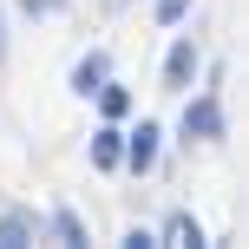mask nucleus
Segmentation results:
<instances>
[{
	"label": "nucleus",
	"mask_w": 249,
	"mask_h": 249,
	"mask_svg": "<svg viewBox=\"0 0 249 249\" xmlns=\"http://www.w3.org/2000/svg\"><path fill=\"white\" fill-rule=\"evenodd\" d=\"M177 131H184V144H216V138H223V105H216L210 92H203V99H190Z\"/></svg>",
	"instance_id": "obj_1"
},
{
	"label": "nucleus",
	"mask_w": 249,
	"mask_h": 249,
	"mask_svg": "<svg viewBox=\"0 0 249 249\" xmlns=\"http://www.w3.org/2000/svg\"><path fill=\"white\" fill-rule=\"evenodd\" d=\"M158 138H164L158 124H151V118H138V131H124V158H118V164H124V171H138V177H144L151 164H158Z\"/></svg>",
	"instance_id": "obj_2"
},
{
	"label": "nucleus",
	"mask_w": 249,
	"mask_h": 249,
	"mask_svg": "<svg viewBox=\"0 0 249 249\" xmlns=\"http://www.w3.org/2000/svg\"><path fill=\"white\" fill-rule=\"evenodd\" d=\"M197 66H203V53L190 46V39H177V46H171V59H164V86H171V92H190Z\"/></svg>",
	"instance_id": "obj_3"
},
{
	"label": "nucleus",
	"mask_w": 249,
	"mask_h": 249,
	"mask_svg": "<svg viewBox=\"0 0 249 249\" xmlns=\"http://www.w3.org/2000/svg\"><path fill=\"white\" fill-rule=\"evenodd\" d=\"M105 79H112V59H105V53H86V59L72 66V92H79V99H92Z\"/></svg>",
	"instance_id": "obj_4"
},
{
	"label": "nucleus",
	"mask_w": 249,
	"mask_h": 249,
	"mask_svg": "<svg viewBox=\"0 0 249 249\" xmlns=\"http://www.w3.org/2000/svg\"><path fill=\"white\" fill-rule=\"evenodd\" d=\"M118 158H124V131L118 124H99V131H92V164H99V171H118Z\"/></svg>",
	"instance_id": "obj_5"
},
{
	"label": "nucleus",
	"mask_w": 249,
	"mask_h": 249,
	"mask_svg": "<svg viewBox=\"0 0 249 249\" xmlns=\"http://www.w3.org/2000/svg\"><path fill=\"white\" fill-rule=\"evenodd\" d=\"M33 210H7V216H0V249H26V243H33Z\"/></svg>",
	"instance_id": "obj_6"
},
{
	"label": "nucleus",
	"mask_w": 249,
	"mask_h": 249,
	"mask_svg": "<svg viewBox=\"0 0 249 249\" xmlns=\"http://www.w3.org/2000/svg\"><path fill=\"white\" fill-rule=\"evenodd\" d=\"M164 243H171V249H203V230H197V216H184V210H177L171 223H164Z\"/></svg>",
	"instance_id": "obj_7"
},
{
	"label": "nucleus",
	"mask_w": 249,
	"mask_h": 249,
	"mask_svg": "<svg viewBox=\"0 0 249 249\" xmlns=\"http://www.w3.org/2000/svg\"><path fill=\"white\" fill-rule=\"evenodd\" d=\"M53 236H59L66 249H86V223H79V210L59 203V210H53Z\"/></svg>",
	"instance_id": "obj_8"
},
{
	"label": "nucleus",
	"mask_w": 249,
	"mask_h": 249,
	"mask_svg": "<svg viewBox=\"0 0 249 249\" xmlns=\"http://www.w3.org/2000/svg\"><path fill=\"white\" fill-rule=\"evenodd\" d=\"M92 99H99V112H105V118H124V112H131V92H124V86H112V79H105Z\"/></svg>",
	"instance_id": "obj_9"
},
{
	"label": "nucleus",
	"mask_w": 249,
	"mask_h": 249,
	"mask_svg": "<svg viewBox=\"0 0 249 249\" xmlns=\"http://www.w3.org/2000/svg\"><path fill=\"white\" fill-rule=\"evenodd\" d=\"M184 13H190V0H158V20H164V26H177Z\"/></svg>",
	"instance_id": "obj_10"
},
{
	"label": "nucleus",
	"mask_w": 249,
	"mask_h": 249,
	"mask_svg": "<svg viewBox=\"0 0 249 249\" xmlns=\"http://www.w3.org/2000/svg\"><path fill=\"white\" fill-rule=\"evenodd\" d=\"M53 7H66V0H26V13H53Z\"/></svg>",
	"instance_id": "obj_11"
},
{
	"label": "nucleus",
	"mask_w": 249,
	"mask_h": 249,
	"mask_svg": "<svg viewBox=\"0 0 249 249\" xmlns=\"http://www.w3.org/2000/svg\"><path fill=\"white\" fill-rule=\"evenodd\" d=\"M0 53H7V39H0Z\"/></svg>",
	"instance_id": "obj_12"
}]
</instances>
